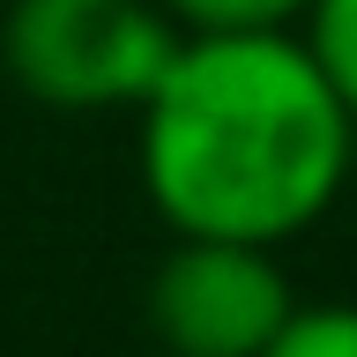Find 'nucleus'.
Returning a JSON list of instances; mask_svg holds the SVG:
<instances>
[{
  "instance_id": "obj_1",
  "label": "nucleus",
  "mask_w": 357,
  "mask_h": 357,
  "mask_svg": "<svg viewBox=\"0 0 357 357\" xmlns=\"http://www.w3.org/2000/svg\"><path fill=\"white\" fill-rule=\"evenodd\" d=\"M134 112L142 186L172 238L283 245L342 201L357 164V119L298 30L178 38Z\"/></svg>"
},
{
  "instance_id": "obj_6",
  "label": "nucleus",
  "mask_w": 357,
  "mask_h": 357,
  "mask_svg": "<svg viewBox=\"0 0 357 357\" xmlns=\"http://www.w3.org/2000/svg\"><path fill=\"white\" fill-rule=\"evenodd\" d=\"M268 357H357V305H350V298L298 305L290 328L268 342Z\"/></svg>"
},
{
  "instance_id": "obj_4",
  "label": "nucleus",
  "mask_w": 357,
  "mask_h": 357,
  "mask_svg": "<svg viewBox=\"0 0 357 357\" xmlns=\"http://www.w3.org/2000/svg\"><path fill=\"white\" fill-rule=\"evenodd\" d=\"M298 38H305L312 67L328 75V89L342 97V112L357 119V0H312Z\"/></svg>"
},
{
  "instance_id": "obj_2",
  "label": "nucleus",
  "mask_w": 357,
  "mask_h": 357,
  "mask_svg": "<svg viewBox=\"0 0 357 357\" xmlns=\"http://www.w3.org/2000/svg\"><path fill=\"white\" fill-rule=\"evenodd\" d=\"M178 30L156 0H15L0 60L38 105L112 112L142 105L178 52Z\"/></svg>"
},
{
  "instance_id": "obj_5",
  "label": "nucleus",
  "mask_w": 357,
  "mask_h": 357,
  "mask_svg": "<svg viewBox=\"0 0 357 357\" xmlns=\"http://www.w3.org/2000/svg\"><path fill=\"white\" fill-rule=\"evenodd\" d=\"M186 38H223V30H298L312 0H156Z\"/></svg>"
},
{
  "instance_id": "obj_3",
  "label": "nucleus",
  "mask_w": 357,
  "mask_h": 357,
  "mask_svg": "<svg viewBox=\"0 0 357 357\" xmlns=\"http://www.w3.org/2000/svg\"><path fill=\"white\" fill-rule=\"evenodd\" d=\"M290 312L298 290L275 245L178 238L149 275V328L172 357H268Z\"/></svg>"
}]
</instances>
